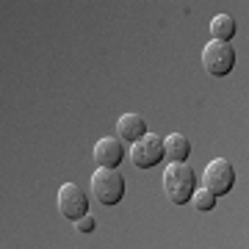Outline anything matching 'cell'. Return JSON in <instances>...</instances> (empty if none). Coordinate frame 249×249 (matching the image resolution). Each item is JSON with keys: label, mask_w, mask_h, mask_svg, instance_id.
Returning <instances> with one entry per match:
<instances>
[{"label": "cell", "mask_w": 249, "mask_h": 249, "mask_svg": "<svg viewBox=\"0 0 249 249\" xmlns=\"http://www.w3.org/2000/svg\"><path fill=\"white\" fill-rule=\"evenodd\" d=\"M163 191L169 196V202L186 205L191 194L196 191V175L188 163H169L163 172Z\"/></svg>", "instance_id": "1"}, {"label": "cell", "mask_w": 249, "mask_h": 249, "mask_svg": "<svg viewBox=\"0 0 249 249\" xmlns=\"http://www.w3.org/2000/svg\"><path fill=\"white\" fill-rule=\"evenodd\" d=\"M91 194L100 205H119L124 196V178L116 169H97L91 175Z\"/></svg>", "instance_id": "2"}, {"label": "cell", "mask_w": 249, "mask_h": 249, "mask_svg": "<svg viewBox=\"0 0 249 249\" xmlns=\"http://www.w3.org/2000/svg\"><path fill=\"white\" fill-rule=\"evenodd\" d=\"M232 183H235V169H232L230 160L216 158L211 160L202 172V188L211 191L213 196H224L232 191Z\"/></svg>", "instance_id": "3"}, {"label": "cell", "mask_w": 249, "mask_h": 249, "mask_svg": "<svg viewBox=\"0 0 249 249\" xmlns=\"http://www.w3.org/2000/svg\"><path fill=\"white\" fill-rule=\"evenodd\" d=\"M202 67L208 75L213 78H224L230 75L232 67H235V50H232L227 42H208L202 47Z\"/></svg>", "instance_id": "4"}, {"label": "cell", "mask_w": 249, "mask_h": 249, "mask_svg": "<svg viewBox=\"0 0 249 249\" xmlns=\"http://www.w3.org/2000/svg\"><path fill=\"white\" fill-rule=\"evenodd\" d=\"M130 160L139 169H152L163 160V136L144 133L139 142L130 144Z\"/></svg>", "instance_id": "5"}, {"label": "cell", "mask_w": 249, "mask_h": 249, "mask_svg": "<svg viewBox=\"0 0 249 249\" xmlns=\"http://www.w3.org/2000/svg\"><path fill=\"white\" fill-rule=\"evenodd\" d=\"M58 211H61L64 219H70V222H78L80 216L89 213V196L80 186L75 183H64L58 188Z\"/></svg>", "instance_id": "6"}, {"label": "cell", "mask_w": 249, "mask_h": 249, "mask_svg": "<svg viewBox=\"0 0 249 249\" xmlns=\"http://www.w3.org/2000/svg\"><path fill=\"white\" fill-rule=\"evenodd\" d=\"M124 158V147L116 136H106L94 144V160L100 163V169H116Z\"/></svg>", "instance_id": "7"}, {"label": "cell", "mask_w": 249, "mask_h": 249, "mask_svg": "<svg viewBox=\"0 0 249 249\" xmlns=\"http://www.w3.org/2000/svg\"><path fill=\"white\" fill-rule=\"evenodd\" d=\"M147 133V122H144V116L139 114H124L119 116V122H116V139L119 142H139L142 136Z\"/></svg>", "instance_id": "8"}, {"label": "cell", "mask_w": 249, "mask_h": 249, "mask_svg": "<svg viewBox=\"0 0 249 249\" xmlns=\"http://www.w3.org/2000/svg\"><path fill=\"white\" fill-rule=\"evenodd\" d=\"M188 155H191V144H188L186 136L172 133L163 139V158L172 160V163H186Z\"/></svg>", "instance_id": "9"}, {"label": "cell", "mask_w": 249, "mask_h": 249, "mask_svg": "<svg viewBox=\"0 0 249 249\" xmlns=\"http://www.w3.org/2000/svg\"><path fill=\"white\" fill-rule=\"evenodd\" d=\"M238 25H235V19L230 14H216L211 19V36H213V42H227L230 45V39L235 36Z\"/></svg>", "instance_id": "10"}, {"label": "cell", "mask_w": 249, "mask_h": 249, "mask_svg": "<svg viewBox=\"0 0 249 249\" xmlns=\"http://www.w3.org/2000/svg\"><path fill=\"white\" fill-rule=\"evenodd\" d=\"M188 202L194 205L196 211H211V208L216 205V196L211 194V191H205V188H196L194 194H191V199H188Z\"/></svg>", "instance_id": "11"}, {"label": "cell", "mask_w": 249, "mask_h": 249, "mask_svg": "<svg viewBox=\"0 0 249 249\" xmlns=\"http://www.w3.org/2000/svg\"><path fill=\"white\" fill-rule=\"evenodd\" d=\"M75 227H78V232H91L94 230V216H80L78 222H75Z\"/></svg>", "instance_id": "12"}]
</instances>
